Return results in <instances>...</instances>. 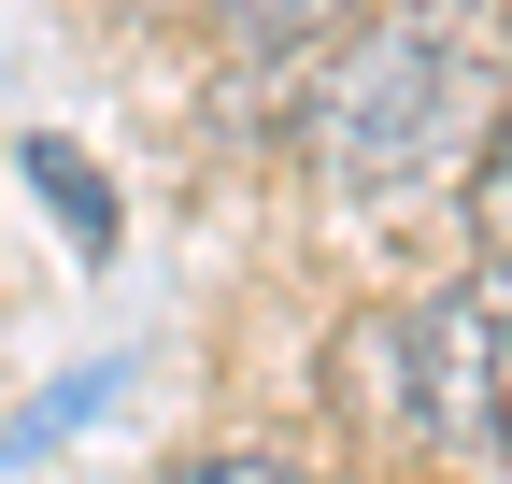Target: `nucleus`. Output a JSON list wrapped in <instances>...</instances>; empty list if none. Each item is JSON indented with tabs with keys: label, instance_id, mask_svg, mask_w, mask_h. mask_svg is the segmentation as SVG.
I'll return each instance as SVG.
<instances>
[{
	"label": "nucleus",
	"instance_id": "obj_6",
	"mask_svg": "<svg viewBox=\"0 0 512 484\" xmlns=\"http://www.w3.org/2000/svg\"><path fill=\"white\" fill-rule=\"evenodd\" d=\"M470 228H484V257H512V114L484 129V171H470Z\"/></svg>",
	"mask_w": 512,
	"mask_h": 484
},
{
	"label": "nucleus",
	"instance_id": "obj_7",
	"mask_svg": "<svg viewBox=\"0 0 512 484\" xmlns=\"http://www.w3.org/2000/svg\"><path fill=\"white\" fill-rule=\"evenodd\" d=\"M171 484H299V470H285V456H185Z\"/></svg>",
	"mask_w": 512,
	"mask_h": 484
},
{
	"label": "nucleus",
	"instance_id": "obj_1",
	"mask_svg": "<svg viewBox=\"0 0 512 484\" xmlns=\"http://www.w3.org/2000/svg\"><path fill=\"white\" fill-rule=\"evenodd\" d=\"M484 129H498V15L484 0L370 15L342 43L328 100H313V157H328V186H356V200L456 171V143H484Z\"/></svg>",
	"mask_w": 512,
	"mask_h": 484
},
{
	"label": "nucleus",
	"instance_id": "obj_2",
	"mask_svg": "<svg viewBox=\"0 0 512 484\" xmlns=\"http://www.w3.org/2000/svg\"><path fill=\"white\" fill-rule=\"evenodd\" d=\"M342 371L370 385V413H384V428H413V442H441V456H498V385H484L470 285L413 299V314H370V328L342 342ZM342 371H328V385H342Z\"/></svg>",
	"mask_w": 512,
	"mask_h": 484
},
{
	"label": "nucleus",
	"instance_id": "obj_4",
	"mask_svg": "<svg viewBox=\"0 0 512 484\" xmlns=\"http://www.w3.org/2000/svg\"><path fill=\"white\" fill-rule=\"evenodd\" d=\"M470 328H484V385H498V456H512V257L470 271Z\"/></svg>",
	"mask_w": 512,
	"mask_h": 484
},
{
	"label": "nucleus",
	"instance_id": "obj_3",
	"mask_svg": "<svg viewBox=\"0 0 512 484\" xmlns=\"http://www.w3.org/2000/svg\"><path fill=\"white\" fill-rule=\"evenodd\" d=\"M29 186H43L57 214H72V242H86V257H114V186H100V171H86L72 143H29Z\"/></svg>",
	"mask_w": 512,
	"mask_h": 484
},
{
	"label": "nucleus",
	"instance_id": "obj_5",
	"mask_svg": "<svg viewBox=\"0 0 512 484\" xmlns=\"http://www.w3.org/2000/svg\"><path fill=\"white\" fill-rule=\"evenodd\" d=\"M356 15V0H228V43H256V57H285V43H328Z\"/></svg>",
	"mask_w": 512,
	"mask_h": 484
}]
</instances>
